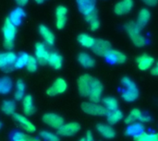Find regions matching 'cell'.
Masks as SVG:
<instances>
[{"mask_svg":"<svg viewBox=\"0 0 158 141\" xmlns=\"http://www.w3.org/2000/svg\"><path fill=\"white\" fill-rule=\"evenodd\" d=\"M124 30L133 44L139 48L143 47L146 44L145 37L142 34V28L134 20H131L125 23Z\"/></svg>","mask_w":158,"mask_h":141,"instance_id":"obj_1","label":"cell"},{"mask_svg":"<svg viewBox=\"0 0 158 141\" xmlns=\"http://www.w3.org/2000/svg\"><path fill=\"white\" fill-rule=\"evenodd\" d=\"M121 84L124 89L121 92L122 99L127 103H132L139 97V90L135 82L128 77H124L121 79Z\"/></svg>","mask_w":158,"mask_h":141,"instance_id":"obj_2","label":"cell"},{"mask_svg":"<svg viewBox=\"0 0 158 141\" xmlns=\"http://www.w3.org/2000/svg\"><path fill=\"white\" fill-rule=\"evenodd\" d=\"M17 54L12 52H0V69L5 73H10L14 68Z\"/></svg>","mask_w":158,"mask_h":141,"instance_id":"obj_3","label":"cell"},{"mask_svg":"<svg viewBox=\"0 0 158 141\" xmlns=\"http://www.w3.org/2000/svg\"><path fill=\"white\" fill-rule=\"evenodd\" d=\"M83 113L94 116H105L107 115V110L101 104L92 102H84L81 105Z\"/></svg>","mask_w":158,"mask_h":141,"instance_id":"obj_4","label":"cell"},{"mask_svg":"<svg viewBox=\"0 0 158 141\" xmlns=\"http://www.w3.org/2000/svg\"><path fill=\"white\" fill-rule=\"evenodd\" d=\"M93 79H94V77L89 74H83L78 79L77 87H78V91L81 96H82V97L89 96L91 88H92Z\"/></svg>","mask_w":158,"mask_h":141,"instance_id":"obj_5","label":"cell"},{"mask_svg":"<svg viewBox=\"0 0 158 141\" xmlns=\"http://www.w3.org/2000/svg\"><path fill=\"white\" fill-rule=\"evenodd\" d=\"M50 53L46 44L44 42H36L34 45V57L36 58L37 62L40 66L47 65L48 58L50 55Z\"/></svg>","mask_w":158,"mask_h":141,"instance_id":"obj_6","label":"cell"},{"mask_svg":"<svg viewBox=\"0 0 158 141\" xmlns=\"http://www.w3.org/2000/svg\"><path fill=\"white\" fill-rule=\"evenodd\" d=\"M68 13L69 9L64 5H58L55 10L56 17V27L57 30H63L68 22Z\"/></svg>","mask_w":158,"mask_h":141,"instance_id":"obj_7","label":"cell"},{"mask_svg":"<svg viewBox=\"0 0 158 141\" xmlns=\"http://www.w3.org/2000/svg\"><path fill=\"white\" fill-rule=\"evenodd\" d=\"M42 121L46 126L54 129H59L65 123L64 118L55 113H46L42 116Z\"/></svg>","mask_w":158,"mask_h":141,"instance_id":"obj_8","label":"cell"},{"mask_svg":"<svg viewBox=\"0 0 158 141\" xmlns=\"http://www.w3.org/2000/svg\"><path fill=\"white\" fill-rule=\"evenodd\" d=\"M68 89V83L63 78H57L53 84L46 90V93L48 96L54 97L60 94H63Z\"/></svg>","mask_w":158,"mask_h":141,"instance_id":"obj_9","label":"cell"},{"mask_svg":"<svg viewBox=\"0 0 158 141\" xmlns=\"http://www.w3.org/2000/svg\"><path fill=\"white\" fill-rule=\"evenodd\" d=\"M124 121L127 126H130L131 124L136 123V121H140V123H142V124H146V123L151 122L152 118L149 115H143L141 110L135 108L130 113V115L125 118Z\"/></svg>","mask_w":158,"mask_h":141,"instance_id":"obj_10","label":"cell"},{"mask_svg":"<svg viewBox=\"0 0 158 141\" xmlns=\"http://www.w3.org/2000/svg\"><path fill=\"white\" fill-rule=\"evenodd\" d=\"M103 91H104V87H103V84L101 83V81L99 79H97L96 78H94L91 91H90V94L88 96L89 101L92 103H98L102 99Z\"/></svg>","mask_w":158,"mask_h":141,"instance_id":"obj_11","label":"cell"},{"mask_svg":"<svg viewBox=\"0 0 158 141\" xmlns=\"http://www.w3.org/2000/svg\"><path fill=\"white\" fill-rule=\"evenodd\" d=\"M93 52L101 57H106V54L112 50V45L111 43L104 39H96L94 47L92 48Z\"/></svg>","mask_w":158,"mask_h":141,"instance_id":"obj_12","label":"cell"},{"mask_svg":"<svg viewBox=\"0 0 158 141\" xmlns=\"http://www.w3.org/2000/svg\"><path fill=\"white\" fill-rule=\"evenodd\" d=\"M17 32H18V27H16L8 19V18H6L2 26V34H3L4 40L14 42Z\"/></svg>","mask_w":158,"mask_h":141,"instance_id":"obj_13","label":"cell"},{"mask_svg":"<svg viewBox=\"0 0 158 141\" xmlns=\"http://www.w3.org/2000/svg\"><path fill=\"white\" fill-rule=\"evenodd\" d=\"M134 6V0H119L114 6L113 11L117 16H125L129 14Z\"/></svg>","mask_w":158,"mask_h":141,"instance_id":"obj_14","label":"cell"},{"mask_svg":"<svg viewBox=\"0 0 158 141\" xmlns=\"http://www.w3.org/2000/svg\"><path fill=\"white\" fill-rule=\"evenodd\" d=\"M12 117L19 125V127L24 131H26L28 134H31V133L36 132V127L34 126V124L31 120H29L27 118V116L16 113L14 115H12Z\"/></svg>","mask_w":158,"mask_h":141,"instance_id":"obj_15","label":"cell"},{"mask_svg":"<svg viewBox=\"0 0 158 141\" xmlns=\"http://www.w3.org/2000/svg\"><path fill=\"white\" fill-rule=\"evenodd\" d=\"M81 130V125L77 122H70L64 124L57 129V135L61 137H72Z\"/></svg>","mask_w":158,"mask_h":141,"instance_id":"obj_16","label":"cell"},{"mask_svg":"<svg viewBox=\"0 0 158 141\" xmlns=\"http://www.w3.org/2000/svg\"><path fill=\"white\" fill-rule=\"evenodd\" d=\"M136 63L140 70L146 71V70L152 69V67L156 64V60L153 56L147 54H143L136 58Z\"/></svg>","mask_w":158,"mask_h":141,"instance_id":"obj_17","label":"cell"},{"mask_svg":"<svg viewBox=\"0 0 158 141\" xmlns=\"http://www.w3.org/2000/svg\"><path fill=\"white\" fill-rule=\"evenodd\" d=\"M38 31L44 43L48 46H53L56 42V36L54 32L44 24H40L38 27Z\"/></svg>","mask_w":158,"mask_h":141,"instance_id":"obj_18","label":"cell"},{"mask_svg":"<svg viewBox=\"0 0 158 141\" xmlns=\"http://www.w3.org/2000/svg\"><path fill=\"white\" fill-rule=\"evenodd\" d=\"M105 58L108 63H110L112 65H114V64L122 65V64L126 63V61H127V55L124 53H122L118 50H114V49H112L106 54V56Z\"/></svg>","mask_w":158,"mask_h":141,"instance_id":"obj_19","label":"cell"},{"mask_svg":"<svg viewBox=\"0 0 158 141\" xmlns=\"http://www.w3.org/2000/svg\"><path fill=\"white\" fill-rule=\"evenodd\" d=\"M76 5L83 17L96 9V0H76Z\"/></svg>","mask_w":158,"mask_h":141,"instance_id":"obj_20","label":"cell"},{"mask_svg":"<svg viewBox=\"0 0 158 141\" xmlns=\"http://www.w3.org/2000/svg\"><path fill=\"white\" fill-rule=\"evenodd\" d=\"M25 17H26V12H25L24 8L20 7V6H17L16 8L11 10V12L9 13L7 18L16 27H19L22 23L23 18Z\"/></svg>","mask_w":158,"mask_h":141,"instance_id":"obj_21","label":"cell"},{"mask_svg":"<svg viewBox=\"0 0 158 141\" xmlns=\"http://www.w3.org/2000/svg\"><path fill=\"white\" fill-rule=\"evenodd\" d=\"M22 111L25 116H31L36 112L33 98L31 94H26L22 100Z\"/></svg>","mask_w":158,"mask_h":141,"instance_id":"obj_22","label":"cell"},{"mask_svg":"<svg viewBox=\"0 0 158 141\" xmlns=\"http://www.w3.org/2000/svg\"><path fill=\"white\" fill-rule=\"evenodd\" d=\"M77 60H78L79 64L86 69L94 67V66L96 64L95 59L89 53H86V52H81L77 56Z\"/></svg>","mask_w":158,"mask_h":141,"instance_id":"obj_23","label":"cell"},{"mask_svg":"<svg viewBox=\"0 0 158 141\" xmlns=\"http://www.w3.org/2000/svg\"><path fill=\"white\" fill-rule=\"evenodd\" d=\"M47 64L52 68H54L56 70H59L63 66V57L58 52L53 51V52L50 53Z\"/></svg>","mask_w":158,"mask_h":141,"instance_id":"obj_24","label":"cell"},{"mask_svg":"<svg viewBox=\"0 0 158 141\" xmlns=\"http://www.w3.org/2000/svg\"><path fill=\"white\" fill-rule=\"evenodd\" d=\"M96 129L100 133V135L106 139H112L116 137V131L110 125L98 124L96 126Z\"/></svg>","mask_w":158,"mask_h":141,"instance_id":"obj_25","label":"cell"},{"mask_svg":"<svg viewBox=\"0 0 158 141\" xmlns=\"http://www.w3.org/2000/svg\"><path fill=\"white\" fill-rule=\"evenodd\" d=\"M151 18V11L147 8V7H143L137 16V19H136V23L142 28L143 29L150 21Z\"/></svg>","mask_w":158,"mask_h":141,"instance_id":"obj_26","label":"cell"},{"mask_svg":"<svg viewBox=\"0 0 158 141\" xmlns=\"http://www.w3.org/2000/svg\"><path fill=\"white\" fill-rule=\"evenodd\" d=\"M77 41L84 48H88V49H92L95 43L96 39L94 38L93 36H91L88 33H81L78 35L77 37Z\"/></svg>","mask_w":158,"mask_h":141,"instance_id":"obj_27","label":"cell"},{"mask_svg":"<svg viewBox=\"0 0 158 141\" xmlns=\"http://www.w3.org/2000/svg\"><path fill=\"white\" fill-rule=\"evenodd\" d=\"M10 140L11 141H42L40 138L32 137L30 134L20 132V131H15L12 132L10 135Z\"/></svg>","mask_w":158,"mask_h":141,"instance_id":"obj_28","label":"cell"},{"mask_svg":"<svg viewBox=\"0 0 158 141\" xmlns=\"http://www.w3.org/2000/svg\"><path fill=\"white\" fill-rule=\"evenodd\" d=\"M15 86H16V91L14 93V100L16 102H20L26 96V94H25V91H26L25 82L22 79H18L16 81Z\"/></svg>","mask_w":158,"mask_h":141,"instance_id":"obj_29","label":"cell"},{"mask_svg":"<svg viewBox=\"0 0 158 141\" xmlns=\"http://www.w3.org/2000/svg\"><path fill=\"white\" fill-rule=\"evenodd\" d=\"M13 89V81L9 77L0 78V95H6L10 93Z\"/></svg>","mask_w":158,"mask_h":141,"instance_id":"obj_30","label":"cell"},{"mask_svg":"<svg viewBox=\"0 0 158 141\" xmlns=\"http://www.w3.org/2000/svg\"><path fill=\"white\" fill-rule=\"evenodd\" d=\"M16 109H17L16 103L12 100H6V101H4L2 105H1L2 112L5 115H11V116L14 115L16 114Z\"/></svg>","mask_w":158,"mask_h":141,"instance_id":"obj_31","label":"cell"},{"mask_svg":"<svg viewBox=\"0 0 158 141\" xmlns=\"http://www.w3.org/2000/svg\"><path fill=\"white\" fill-rule=\"evenodd\" d=\"M123 118V114L120 110H115V111H111L108 112L106 115V120L108 122V124L110 126L116 125L118 122H120Z\"/></svg>","mask_w":158,"mask_h":141,"instance_id":"obj_32","label":"cell"},{"mask_svg":"<svg viewBox=\"0 0 158 141\" xmlns=\"http://www.w3.org/2000/svg\"><path fill=\"white\" fill-rule=\"evenodd\" d=\"M142 132H143V125L142 123H134L131 124L130 126H128L125 133L128 136H131V137H136L139 134H141Z\"/></svg>","mask_w":158,"mask_h":141,"instance_id":"obj_33","label":"cell"},{"mask_svg":"<svg viewBox=\"0 0 158 141\" xmlns=\"http://www.w3.org/2000/svg\"><path fill=\"white\" fill-rule=\"evenodd\" d=\"M103 106L107 110V112L115 111L118 109V102L116 98L108 96L103 99Z\"/></svg>","mask_w":158,"mask_h":141,"instance_id":"obj_34","label":"cell"},{"mask_svg":"<svg viewBox=\"0 0 158 141\" xmlns=\"http://www.w3.org/2000/svg\"><path fill=\"white\" fill-rule=\"evenodd\" d=\"M29 54L27 53H20L19 54H18L16 62L14 64V68L15 69H21L23 67H26L28 60H29Z\"/></svg>","mask_w":158,"mask_h":141,"instance_id":"obj_35","label":"cell"},{"mask_svg":"<svg viewBox=\"0 0 158 141\" xmlns=\"http://www.w3.org/2000/svg\"><path fill=\"white\" fill-rule=\"evenodd\" d=\"M134 141H158V133L148 134L143 131L138 136L134 137Z\"/></svg>","mask_w":158,"mask_h":141,"instance_id":"obj_36","label":"cell"},{"mask_svg":"<svg viewBox=\"0 0 158 141\" xmlns=\"http://www.w3.org/2000/svg\"><path fill=\"white\" fill-rule=\"evenodd\" d=\"M39 136H40V139H44V141H60L59 136L57 134H55L47 130L41 131Z\"/></svg>","mask_w":158,"mask_h":141,"instance_id":"obj_37","label":"cell"},{"mask_svg":"<svg viewBox=\"0 0 158 141\" xmlns=\"http://www.w3.org/2000/svg\"><path fill=\"white\" fill-rule=\"evenodd\" d=\"M39 66H40V65H39V63L37 62L36 58H35L33 55H30V56H29L28 63H27V66H26L27 71L30 72V73H34V72L37 71Z\"/></svg>","mask_w":158,"mask_h":141,"instance_id":"obj_38","label":"cell"},{"mask_svg":"<svg viewBox=\"0 0 158 141\" xmlns=\"http://www.w3.org/2000/svg\"><path fill=\"white\" fill-rule=\"evenodd\" d=\"M97 18H99V15H98L97 9H95L94 11H93V12L87 14L86 16H84V19H85V21H86L88 24H89L91 21H93V20H94V19H97Z\"/></svg>","mask_w":158,"mask_h":141,"instance_id":"obj_39","label":"cell"},{"mask_svg":"<svg viewBox=\"0 0 158 141\" xmlns=\"http://www.w3.org/2000/svg\"><path fill=\"white\" fill-rule=\"evenodd\" d=\"M3 47L5 50H6V52L12 51L15 47V42L12 41H6L3 40Z\"/></svg>","mask_w":158,"mask_h":141,"instance_id":"obj_40","label":"cell"},{"mask_svg":"<svg viewBox=\"0 0 158 141\" xmlns=\"http://www.w3.org/2000/svg\"><path fill=\"white\" fill-rule=\"evenodd\" d=\"M100 25H101V22H100L99 18L94 19V20H93V21H91V22L89 23V27H90V30H91L92 31H95V30H99Z\"/></svg>","mask_w":158,"mask_h":141,"instance_id":"obj_41","label":"cell"},{"mask_svg":"<svg viewBox=\"0 0 158 141\" xmlns=\"http://www.w3.org/2000/svg\"><path fill=\"white\" fill-rule=\"evenodd\" d=\"M148 6H156L158 4V0H141Z\"/></svg>","mask_w":158,"mask_h":141,"instance_id":"obj_42","label":"cell"},{"mask_svg":"<svg viewBox=\"0 0 158 141\" xmlns=\"http://www.w3.org/2000/svg\"><path fill=\"white\" fill-rule=\"evenodd\" d=\"M15 3L18 5V6H20V7H24L25 6L28 5L29 1L30 0H14Z\"/></svg>","mask_w":158,"mask_h":141,"instance_id":"obj_43","label":"cell"},{"mask_svg":"<svg viewBox=\"0 0 158 141\" xmlns=\"http://www.w3.org/2000/svg\"><path fill=\"white\" fill-rule=\"evenodd\" d=\"M151 74L154 76H158V60L157 62L155 64V66L151 69Z\"/></svg>","mask_w":158,"mask_h":141,"instance_id":"obj_44","label":"cell"},{"mask_svg":"<svg viewBox=\"0 0 158 141\" xmlns=\"http://www.w3.org/2000/svg\"><path fill=\"white\" fill-rule=\"evenodd\" d=\"M35 1V3H37V4H43V3H44L45 1H47V0H34Z\"/></svg>","mask_w":158,"mask_h":141,"instance_id":"obj_45","label":"cell"},{"mask_svg":"<svg viewBox=\"0 0 158 141\" xmlns=\"http://www.w3.org/2000/svg\"><path fill=\"white\" fill-rule=\"evenodd\" d=\"M2 127H3V124H2V123L0 122V130L2 129Z\"/></svg>","mask_w":158,"mask_h":141,"instance_id":"obj_46","label":"cell"},{"mask_svg":"<svg viewBox=\"0 0 158 141\" xmlns=\"http://www.w3.org/2000/svg\"><path fill=\"white\" fill-rule=\"evenodd\" d=\"M79 141H85V138H82V139H81Z\"/></svg>","mask_w":158,"mask_h":141,"instance_id":"obj_47","label":"cell"}]
</instances>
